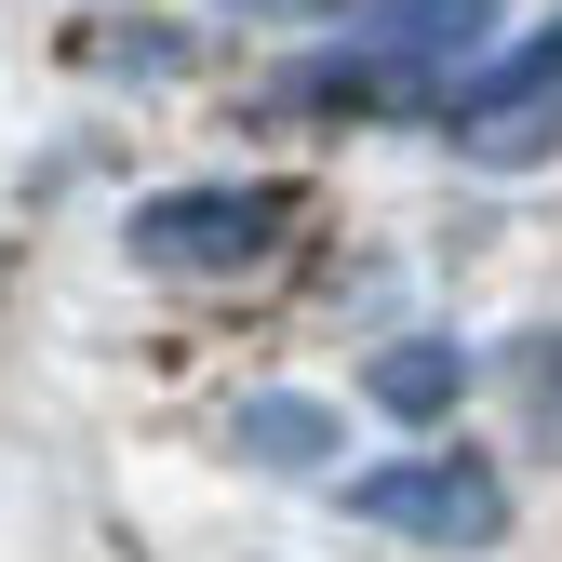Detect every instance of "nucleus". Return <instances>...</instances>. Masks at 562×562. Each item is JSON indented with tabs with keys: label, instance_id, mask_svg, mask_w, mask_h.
I'll return each mask as SVG.
<instances>
[{
	"label": "nucleus",
	"instance_id": "nucleus-7",
	"mask_svg": "<svg viewBox=\"0 0 562 562\" xmlns=\"http://www.w3.org/2000/svg\"><path fill=\"white\" fill-rule=\"evenodd\" d=\"M509 94H562V14H549L522 54H496V67H482V81H469L456 108H509Z\"/></svg>",
	"mask_w": 562,
	"mask_h": 562
},
{
	"label": "nucleus",
	"instance_id": "nucleus-6",
	"mask_svg": "<svg viewBox=\"0 0 562 562\" xmlns=\"http://www.w3.org/2000/svg\"><path fill=\"white\" fill-rule=\"evenodd\" d=\"M375 402H389V415H442V402H469V348H442V335H402L389 362H375Z\"/></svg>",
	"mask_w": 562,
	"mask_h": 562
},
{
	"label": "nucleus",
	"instance_id": "nucleus-3",
	"mask_svg": "<svg viewBox=\"0 0 562 562\" xmlns=\"http://www.w3.org/2000/svg\"><path fill=\"white\" fill-rule=\"evenodd\" d=\"M496 0H348V41L362 54H429V41H482Z\"/></svg>",
	"mask_w": 562,
	"mask_h": 562
},
{
	"label": "nucleus",
	"instance_id": "nucleus-8",
	"mask_svg": "<svg viewBox=\"0 0 562 562\" xmlns=\"http://www.w3.org/2000/svg\"><path fill=\"white\" fill-rule=\"evenodd\" d=\"M94 54H108V67H148V81H175L188 41H175V27H94Z\"/></svg>",
	"mask_w": 562,
	"mask_h": 562
},
{
	"label": "nucleus",
	"instance_id": "nucleus-2",
	"mask_svg": "<svg viewBox=\"0 0 562 562\" xmlns=\"http://www.w3.org/2000/svg\"><path fill=\"white\" fill-rule=\"evenodd\" d=\"M295 228V188H161L134 201V255L148 268H255Z\"/></svg>",
	"mask_w": 562,
	"mask_h": 562
},
{
	"label": "nucleus",
	"instance_id": "nucleus-1",
	"mask_svg": "<svg viewBox=\"0 0 562 562\" xmlns=\"http://www.w3.org/2000/svg\"><path fill=\"white\" fill-rule=\"evenodd\" d=\"M335 496L389 536H429V549H496L509 536V482L482 456H389V469H348Z\"/></svg>",
	"mask_w": 562,
	"mask_h": 562
},
{
	"label": "nucleus",
	"instance_id": "nucleus-9",
	"mask_svg": "<svg viewBox=\"0 0 562 562\" xmlns=\"http://www.w3.org/2000/svg\"><path fill=\"white\" fill-rule=\"evenodd\" d=\"M241 14H281V0H241Z\"/></svg>",
	"mask_w": 562,
	"mask_h": 562
},
{
	"label": "nucleus",
	"instance_id": "nucleus-5",
	"mask_svg": "<svg viewBox=\"0 0 562 562\" xmlns=\"http://www.w3.org/2000/svg\"><path fill=\"white\" fill-rule=\"evenodd\" d=\"M241 456H268V469H335V415H322L308 389H268V402L241 415Z\"/></svg>",
	"mask_w": 562,
	"mask_h": 562
},
{
	"label": "nucleus",
	"instance_id": "nucleus-4",
	"mask_svg": "<svg viewBox=\"0 0 562 562\" xmlns=\"http://www.w3.org/2000/svg\"><path fill=\"white\" fill-rule=\"evenodd\" d=\"M456 148H469V161H496V175L549 161V148H562V94H509V108H456Z\"/></svg>",
	"mask_w": 562,
	"mask_h": 562
}]
</instances>
